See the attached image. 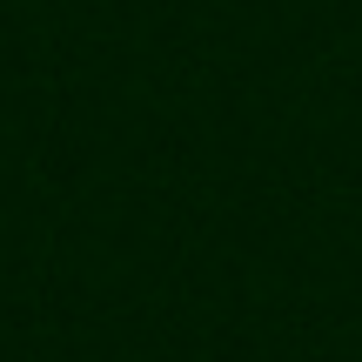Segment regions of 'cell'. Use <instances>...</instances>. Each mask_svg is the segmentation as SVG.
<instances>
[]
</instances>
